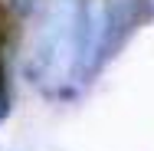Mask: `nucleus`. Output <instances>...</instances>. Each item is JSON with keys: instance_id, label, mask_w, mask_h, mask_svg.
<instances>
[{"instance_id": "obj_1", "label": "nucleus", "mask_w": 154, "mask_h": 151, "mask_svg": "<svg viewBox=\"0 0 154 151\" xmlns=\"http://www.w3.org/2000/svg\"><path fill=\"white\" fill-rule=\"evenodd\" d=\"M13 92H10V69H7V39H0V121L10 115Z\"/></svg>"}, {"instance_id": "obj_2", "label": "nucleus", "mask_w": 154, "mask_h": 151, "mask_svg": "<svg viewBox=\"0 0 154 151\" xmlns=\"http://www.w3.org/2000/svg\"><path fill=\"white\" fill-rule=\"evenodd\" d=\"M33 3H36V0H10V10H13L17 17H26L33 10Z\"/></svg>"}]
</instances>
